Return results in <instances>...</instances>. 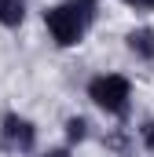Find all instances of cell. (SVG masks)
I'll return each mask as SVG.
<instances>
[{
	"instance_id": "obj_4",
	"label": "cell",
	"mask_w": 154,
	"mask_h": 157,
	"mask_svg": "<svg viewBox=\"0 0 154 157\" xmlns=\"http://www.w3.org/2000/svg\"><path fill=\"white\" fill-rule=\"evenodd\" d=\"M125 44H128V51H132L136 59L154 62V29H151V26H136V29L125 37Z\"/></svg>"
},
{
	"instance_id": "obj_8",
	"label": "cell",
	"mask_w": 154,
	"mask_h": 157,
	"mask_svg": "<svg viewBox=\"0 0 154 157\" xmlns=\"http://www.w3.org/2000/svg\"><path fill=\"white\" fill-rule=\"evenodd\" d=\"M143 143L154 150V121H147V124H143Z\"/></svg>"
},
{
	"instance_id": "obj_2",
	"label": "cell",
	"mask_w": 154,
	"mask_h": 157,
	"mask_svg": "<svg viewBox=\"0 0 154 157\" xmlns=\"http://www.w3.org/2000/svg\"><path fill=\"white\" fill-rule=\"evenodd\" d=\"M88 99L99 110H107L110 117H125L128 113V99H132V84L121 73H99L88 84Z\"/></svg>"
},
{
	"instance_id": "obj_7",
	"label": "cell",
	"mask_w": 154,
	"mask_h": 157,
	"mask_svg": "<svg viewBox=\"0 0 154 157\" xmlns=\"http://www.w3.org/2000/svg\"><path fill=\"white\" fill-rule=\"evenodd\" d=\"M74 4L84 11V15H88V18H95V0H74Z\"/></svg>"
},
{
	"instance_id": "obj_6",
	"label": "cell",
	"mask_w": 154,
	"mask_h": 157,
	"mask_svg": "<svg viewBox=\"0 0 154 157\" xmlns=\"http://www.w3.org/2000/svg\"><path fill=\"white\" fill-rule=\"evenodd\" d=\"M84 135H88V121L84 117H70L66 121V139H70V143H81Z\"/></svg>"
},
{
	"instance_id": "obj_5",
	"label": "cell",
	"mask_w": 154,
	"mask_h": 157,
	"mask_svg": "<svg viewBox=\"0 0 154 157\" xmlns=\"http://www.w3.org/2000/svg\"><path fill=\"white\" fill-rule=\"evenodd\" d=\"M26 18V0H0V26L15 29Z\"/></svg>"
},
{
	"instance_id": "obj_3",
	"label": "cell",
	"mask_w": 154,
	"mask_h": 157,
	"mask_svg": "<svg viewBox=\"0 0 154 157\" xmlns=\"http://www.w3.org/2000/svg\"><path fill=\"white\" fill-rule=\"evenodd\" d=\"M0 146L11 150V154H30L37 146V128L33 121L18 117V113H4L0 121Z\"/></svg>"
},
{
	"instance_id": "obj_10",
	"label": "cell",
	"mask_w": 154,
	"mask_h": 157,
	"mask_svg": "<svg viewBox=\"0 0 154 157\" xmlns=\"http://www.w3.org/2000/svg\"><path fill=\"white\" fill-rule=\"evenodd\" d=\"M125 4H132V7H143V4H151V0H125Z\"/></svg>"
},
{
	"instance_id": "obj_11",
	"label": "cell",
	"mask_w": 154,
	"mask_h": 157,
	"mask_svg": "<svg viewBox=\"0 0 154 157\" xmlns=\"http://www.w3.org/2000/svg\"><path fill=\"white\" fill-rule=\"evenodd\" d=\"M151 7H154V0H151Z\"/></svg>"
},
{
	"instance_id": "obj_9",
	"label": "cell",
	"mask_w": 154,
	"mask_h": 157,
	"mask_svg": "<svg viewBox=\"0 0 154 157\" xmlns=\"http://www.w3.org/2000/svg\"><path fill=\"white\" fill-rule=\"evenodd\" d=\"M44 157H70V150H48Z\"/></svg>"
},
{
	"instance_id": "obj_1",
	"label": "cell",
	"mask_w": 154,
	"mask_h": 157,
	"mask_svg": "<svg viewBox=\"0 0 154 157\" xmlns=\"http://www.w3.org/2000/svg\"><path fill=\"white\" fill-rule=\"evenodd\" d=\"M44 26H48V33H51V40L59 48H74V44L84 40V29L92 26V18L74 0H66V4H55V7L44 11Z\"/></svg>"
}]
</instances>
